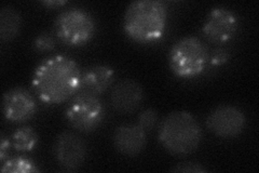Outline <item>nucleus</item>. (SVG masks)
Returning a JSON list of instances; mask_svg holds the SVG:
<instances>
[{
    "instance_id": "13",
    "label": "nucleus",
    "mask_w": 259,
    "mask_h": 173,
    "mask_svg": "<svg viewBox=\"0 0 259 173\" xmlns=\"http://www.w3.org/2000/svg\"><path fill=\"white\" fill-rule=\"evenodd\" d=\"M115 72L107 65H93L82 73L80 91L92 95L104 93L112 85Z\"/></svg>"
},
{
    "instance_id": "5",
    "label": "nucleus",
    "mask_w": 259,
    "mask_h": 173,
    "mask_svg": "<svg viewBox=\"0 0 259 173\" xmlns=\"http://www.w3.org/2000/svg\"><path fill=\"white\" fill-rule=\"evenodd\" d=\"M54 28L56 36L63 44L78 47L85 45L93 38L96 26L90 13L72 8L58 15Z\"/></svg>"
},
{
    "instance_id": "18",
    "label": "nucleus",
    "mask_w": 259,
    "mask_h": 173,
    "mask_svg": "<svg viewBox=\"0 0 259 173\" xmlns=\"http://www.w3.org/2000/svg\"><path fill=\"white\" fill-rule=\"evenodd\" d=\"M173 172H182V173H203L206 172L207 169L199 162L196 161H185L176 164L175 167L171 169Z\"/></svg>"
},
{
    "instance_id": "1",
    "label": "nucleus",
    "mask_w": 259,
    "mask_h": 173,
    "mask_svg": "<svg viewBox=\"0 0 259 173\" xmlns=\"http://www.w3.org/2000/svg\"><path fill=\"white\" fill-rule=\"evenodd\" d=\"M81 72L75 60L65 55L47 57L35 70L32 87L44 103L61 104L80 91Z\"/></svg>"
},
{
    "instance_id": "4",
    "label": "nucleus",
    "mask_w": 259,
    "mask_h": 173,
    "mask_svg": "<svg viewBox=\"0 0 259 173\" xmlns=\"http://www.w3.org/2000/svg\"><path fill=\"white\" fill-rule=\"evenodd\" d=\"M208 53L205 45L197 37H185L172 47L168 54V65L175 76L196 77L205 70Z\"/></svg>"
},
{
    "instance_id": "8",
    "label": "nucleus",
    "mask_w": 259,
    "mask_h": 173,
    "mask_svg": "<svg viewBox=\"0 0 259 173\" xmlns=\"http://www.w3.org/2000/svg\"><path fill=\"white\" fill-rule=\"evenodd\" d=\"M53 152L56 161L67 171L78 170L87 158V145L77 134L65 131L55 139Z\"/></svg>"
},
{
    "instance_id": "9",
    "label": "nucleus",
    "mask_w": 259,
    "mask_h": 173,
    "mask_svg": "<svg viewBox=\"0 0 259 173\" xmlns=\"http://www.w3.org/2000/svg\"><path fill=\"white\" fill-rule=\"evenodd\" d=\"M239 27L238 15L225 7H216L209 12L204 23L203 34L212 43L224 44L229 41Z\"/></svg>"
},
{
    "instance_id": "3",
    "label": "nucleus",
    "mask_w": 259,
    "mask_h": 173,
    "mask_svg": "<svg viewBox=\"0 0 259 173\" xmlns=\"http://www.w3.org/2000/svg\"><path fill=\"white\" fill-rule=\"evenodd\" d=\"M158 139L168 153L185 156L198 150L202 141V130L190 113L175 111L161 121Z\"/></svg>"
},
{
    "instance_id": "22",
    "label": "nucleus",
    "mask_w": 259,
    "mask_h": 173,
    "mask_svg": "<svg viewBox=\"0 0 259 173\" xmlns=\"http://www.w3.org/2000/svg\"><path fill=\"white\" fill-rule=\"evenodd\" d=\"M44 6L46 7H49V8H56V7H62L64 6L65 4H66V2H61V0H50V2H42L41 3Z\"/></svg>"
},
{
    "instance_id": "11",
    "label": "nucleus",
    "mask_w": 259,
    "mask_h": 173,
    "mask_svg": "<svg viewBox=\"0 0 259 173\" xmlns=\"http://www.w3.org/2000/svg\"><path fill=\"white\" fill-rule=\"evenodd\" d=\"M144 90L139 82L133 79H123L113 86L110 102L115 111L120 114H131L141 106Z\"/></svg>"
},
{
    "instance_id": "7",
    "label": "nucleus",
    "mask_w": 259,
    "mask_h": 173,
    "mask_svg": "<svg viewBox=\"0 0 259 173\" xmlns=\"http://www.w3.org/2000/svg\"><path fill=\"white\" fill-rule=\"evenodd\" d=\"M246 126V117L239 107L233 105H220L208 114L206 127L208 130L223 139L240 135Z\"/></svg>"
},
{
    "instance_id": "6",
    "label": "nucleus",
    "mask_w": 259,
    "mask_h": 173,
    "mask_svg": "<svg viewBox=\"0 0 259 173\" xmlns=\"http://www.w3.org/2000/svg\"><path fill=\"white\" fill-rule=\"evenodd\" d=\"M104 107L96 95L79 91L67 107L66 118L79 132L89 133L97 129L104 119Z\"/></svg>"
},
{
    "instance_id": "16",
    "label": "nucleus",
    "mask_w": 259,
    "mask_h": 173,
    "mask_svg": "<svg viewBox=\"0 0 259 173\" xmlns=\"http://www.w3.org/2000/svg\"><path fill=\"white\" fill-rule=\"evenodd\" d=\"M40 169L36 164L24 157H14L4 161L2 172L3 173H31L39 172Z\"/></svg>"
},
{
    "instance_id": "14",
    "label": "nucleus",
    "mask_w": 259,
    "mask_h": 173,
    "mask_svg": "<svg viewBox=\"0 0 259 173\" xmlns=\"http://www.w3.org/2000/svg\"><path fill=\"white\" fill-rule=\"evenodd\" d=\"M22 27L20 13L11 6H5L0 10V39L9 43L19 36Z\"/></svg>"
},
{
    "instance_id": "15",
    "label": "nucleus",
    "mask_w": 259,
    "mask_h": 173,
    "mask_svg": "<svg viewBox=\"0 0 259 173\" xmlns=\"http://www.w3.org/2000/svg\"><path fill=\"white\" fill-rule=\"evenodd\" d=\"M38 134L29 126H24L15 131L12 135V146L15 151L27 153L35 150L38 144Z\"/></svg>"
},
{
    "instance_id": "12",
    "label": "nucleus",
    "mask_w": 259,
    "mask_h": 173,
    "mask_svg": "<svg viewBox=\"0 0 259 173\" xmlns=\"http://www.w3.org/2000/svg\"><path fill=\"white\" fill-rule=\"evenodd\" d=\"M112 141L120 154L135 157L144 151L147 143V135L139 125H122L116 128Z\"/></svg>"
},
{
    "instance_id": "20",
    "label": "nucleus",
    "mask_w": 259,
    "mask_h": 173,
    "mask_svg": "<svg viewBox=\"0 0 259 173\" xmlns=\"http://www.w3.org/2000/svg\"><path fill=\"white\" fill-rule=\"evenodd\" d=\"M229 60V53L227 52L224 49H218V50L214 51L212 57H210V64L212 65H223L228 62Z\"/></svg>"
},
{
    "instance_id": "17",
    "label": "nucleus",
    "mask_w": 259,
    "mask_h": 173,
    "mask_svg": "<svg viewBox=\"0 0 259 173\" xmlns=\"http://www.w3.org/2000/svg\"><path fill=\"white\" fill-rule=\"evenodd\" d=\"M157 121H158L157 112L152 109H147L140 114L139 122H137V125L142 127L146 131V132H147V131H151L153 128L156 127Z\"/></svg>"
},
{
    "instance_id": "21",
    "label": "nucleus",
    "mask_w": 259,
    "mask_h": 173,
    "mask_svg": "<svg viewBox=\"0 0 259 173\" xmlns=\"http://www.w3.org/2000/svg\"><path fill=\"white\" fill-rule=\"evenodd\" d=\"M12 143L10 142V140L8 139L4 133H2V144H0V160L5 161L7 153L9 152L10 146Z\"/></svg>"
},
{
    "instance_id": "2",
    "label": "nucleus",
    "mask_w": 259,
    "mask_h": 173,
    "mask_svg": "<svg viewBox=\"0 0 259 173\" xmlns=\"http://www.w3.org/2000/svg\"><path fill=\"white\" fill-rule=\"evenodd\" d=\"M167 23L165 5L159 0H136L123 16L125 34L140 44L156 43L163 36Z\"/></svg>"
},
{
    "instance_id": "10",
    "label": "nucleus",
    "mask_w": 259,
    "mask_h": 173,
    "mask_svg": "<svg viewBox=\"0 0 259 173\" xmlns=\"http://www.w3.org/2000/svg\"><path fill=\"white\" fill-rule=\"evenodd\" d=\"M3 112L7 120L22 123L35 116L37 103L28 90L16 87L5 92Z\"/></svg>"
},
{
    "instance_id": "19",
    "label": "nucleus",
    "mask_w": 259,
    "mask_h": 173,
    "mask_svg": "<svg viewBox=\"0 0 259 173\" xmlns=\"http://www.w3.org/2000/svg\"><path fill=\"white\" fill-rule=\"evenodd\" d=\"M34 47L39 52L51 51L55 47V43L53 37L50 36V34L44 32V34H40L39 36H37V38L34 41Z\"/></svg>"
}]
</instances>
